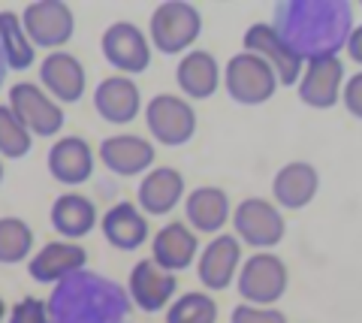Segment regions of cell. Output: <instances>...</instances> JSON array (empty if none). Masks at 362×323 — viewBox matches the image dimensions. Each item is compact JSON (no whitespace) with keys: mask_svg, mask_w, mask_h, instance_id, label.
<instances>
[{"mask_svg":"<svg viewBox=\"0 0 362 323\" xmlns=\"http://www.w3.org/2000/svg\"><path fill=\"white\" fill-rule=\"evenodd\" d=\"M344 66L338 58H317L308 61L299 76V97L305 106L314 109H329L338 103V91H341Z\"/></svg>","mask_w":362,"mask_h":323,"instance_id":"5bb4252c","label":"cell"},{"mask_svg":"<svg viewBox=\"0 0 362 323\" xmlns=\"http://www.w3.org/2000/svg\"><path fill=\"white\" fill-rule=\"evenodd\" d=\"M278 37L308 64L317 58H338L354 30V13L344 0H287L278 6Z\"/></svg>","mask_w":362,"mask_h":323,"instance_id":"6da1fadb","label":"cell"},{"mask_svg":"<svg viewBox=\"0 0 362 323\" xmlns=\"http://www.w3.org/2000/svg\"><path fill=\"white\" fill-rule=\"evenodd\" d=\"M175 79H178V88L187 97L209 100L214 91H218V82H221L218 61H214L211 52L194 49V52H187L185 58H181L178 70H175Z\"/></svg>","mask_w":362,"mask_h":323,"instance_id":"cb8c5ba5","label":"cell"},{"mask_svg":"<svg viewBox=\"0 0 362 323\" xmlns=\"http://www.w3.org/2000/svg\"><path fill=\"white\" fill-rule=\"evenodd\" d=\"M94 109L97 115L109 121V124H130L142 109L139 88L127 76H109L97 85L94 91Z\"/></svg>","mask_w":362,"mask_h":323,"instance_id":"9a60e30c","label":"cell"},{"mask_svg":"<svg viewBox=\"0 0 362 323\" xmlns=\"http://www.w3.org/2000/svg\"><path fill=\"white\" fill-rule=\"evenodd\" d=\"M40 82L61 103H78L85 94V66L70 52H52L40 64Z\"/></svg>","mask_w":362,"mask_h":323,"instance_id":"2e32d148","label":"cell"},{"mask_svg":"<svg viewBox=\"0 0 362 323\" xmlns=\"http://www.w3.org/2000/svg\"><path fill=\"white\" fill-rule=\"evenodd\" d=\"M341 100H344V106H347L350 115L362 118V73H356L354 79L344 85V97Z\"/></svg>","mask_w":362,"mask_h":323,"instance_id":"d6a6232c","label":"cell"},{"mask_svg":"<svg viewBox=\"0 0 362 323\" xmlns=\"http://www.w3.org/2000/svg\"><path fill=\"white\" fill-rule=\"evenodd\" d=\"M185 218L199 233H218L230 221V199L221 187H197L185 199Z\"/></svg>","mask_w":362,"mask_h":323,"instance_id":"d4e9b609","label":"cell"},{"mask_svg":"<svg viewBox=\"0 0 362 323\" xmlns=\"http://www.w3.org/2000/svg\"><path fill=\"white\" fill-rule=\"evenodd\" d=\"M6 317V305H4V299H0V320Z\"/></svg>","mask_w":362,"mask_h":323,"instance_id":"d590c367","label":"cell"},{"mask_svg":"<svg viewBox=\"0 0 362 323\" xmlns=\"http://www.w3.org/2000/svg\"><path fill=\"white\" fill-rule=\"evenodd\" d=\"M9 109L33 136H54L64 127V109L33 82H18L9 88Z\"/></svg>","mask_w":362,"mask_h":323,"instance_id":"52a82bcc","label":"cell"},{"mask_svg":"<svg viewBox=\"0 0 362 323\" xmlns=\"http://www.w3.org/2000/svg\"><path fill=\"white\" fill-rule=\"evenodd\" d=\"M239 257H242V245L235 236L221 233L214 242H209L197 266L202 287H209V290H226L235 275V266H239Z\"/></svg>","mask_w":362,"mask_h":323,"instance_id":"e0dca14e","label":"cell"},{"mask_svg":"<svg viewBox=\"0 0 362 323\" xmlns=\"http://www.w3.org/2000/svg\"><path fill=\"white\" fill-rule=\"evenodd\" d=\"M218 305L209 293H185L166 311V323H214Z\"/></svg>","mask_w":362,"mask_h":323,"instance_id":"f1b7e54d","label":"cell"},{"mask_svg":"<svg viewBox=\"0 0 362 323\" xmlns=\"http://www.w3.org/2000/svg\"><path fill=\"white\" fill-rule=\"evenodd\" d=\"M100 160L115 175H139L154 163V146L142 136H133V133H121V136L103 139Z\"/></svg>","mask_w":362,"mask_h":323,"instance_id":"ac0fdd59","label":"cell"},{"mask_svg":"<svg viewBox=\"0 0 362 323\" xmlns=\"http://www.w3.org/2000/svg\"><path fill=\"white\" fill-rule=\"evenodd\" d=\"M45 305L52 323H130L133 311L121 284L88 269L64 278Z\"/></svg>","mask_w":362,"mask_h":323,"instance_id":"7a4b0ae2","label":"cell"},{"mask_svg":"<svg viewBox=\"0 0 362 323\" xmlns=\"http://www.w3.org/2000/svg\"><path fill=\"white\" fill-rule=\"evenodd\" d=\"M230 323H287V317L275 308H263V305H235Z\"/></svg>","mask_w":362,"mask_h":323,"instance_id":"1f68e13d","label":"cell"},{"mask_svg":"<svg viewBox=\"0 0 362 323\" xmlns=\"http://www.w3.org/2000/svg\"><path fill=\"white\" fill-rule=\"evenodd\" d=\"M4 76H6V61H4V54H0V85H4Z\"/></svg>","mask_w":362,"mask_h":323,"instance_id":"e575fe53","label":"cell"},{"mask_svg":"<svg viewBox=\"0 0 362 323\" xmlns=\"http://www.w3.org/2000/svg\"><path fill=\"white\" fill-rule=\"evenodd\" d=\"M233 224L235 233L245 245L251 248H275V245L284 239V218L281 211L269 203V199H242L239 209L233 211Z\"/></svg>","mask_w":362,"mask_h":323,"instance_id":"9c48e42d","label":"cell"},{"mask_svg":"<svg viewBox=\"0 0 362 323\" xmlns=\"http://www.w3.org/2000/svg\"><path fill=\"white\" fill-rule=\"evenodd\" d=\"M223 85H226V91H230V97L235 100V103L259 106V103H266V100H272V94H275L278 76L272 73V66L263 58H257V54H251V52H239V54L230 58V64H226Z\"/></svg>","mask_w":362,"mask_h":323,"instance_id":"277c9868","label":"cell"},{"mask_svg":"<svg viewBox=\"0 0 362 323\" xmlns=\"http://www.w3.org/2000/svg\"><path fill=\"white\" fill-rule=\"evenodd\" d=\"M245 52L263 58L272 66V73L278 76V85L299 82V76L305 70V61L278 37V30L272 25H251L247 28L245 30Z\"/></svg>","mask_w":362,"mask_h":323,"instance_id":"30bf717a","label":"cell"},{"mask_svg":"<svg viewBox=\"0 0 362 323\" xmlns=\"http://www.w3.org/2000/svg\"><path fill=\"white\" fill-rule=\"evenodd\" d=\"M97 224V209L82 194H64L52 206V227L64 239H82Z\"/></svg>","mask_w":362,"mask_h":323,"instance_id":"484cf974","label":"cell"},{"mask_svg":"<svg viewBox=\"0 0 362 323\" xmlns=\"http://www.w3.org/2000/svg\"><path fill=\"white\" fill-rule=\"evenodd\" d=\"M197 251H199L197 236L190 233L187 224H181V221H173V224H166V227L154 236V242H151V260L160 266V269H166V272H181V269H187V266L194 263Z\"/></svg>","mask_w":362,"mask_h":323,"instance_id":"d6986e66","label":"cell"},{"mask_svg":"<svg viewBox=\"0 0 362 323\" xmlns=\"http://www.w3.org/2000/svg\"><path fill=\"white\" fill-rule=\"evenodd\" d=\"M9 323H52L49 305L37 296H25L21 303L13 305V311H9Z\"/></svg>","mask_w":362,"mask_h":323,"instance_id":"4dcf8cb0","label":"cell"},{"mask_svg":"<svg viewBox=\"0 0 362 323\" xmlns=\"http://www.w3.org/2000/svg\"><path fill=\"white\" fill-rule=\"evenodd\" d=\"M185 196V178L173 166H160V170H151L142 178L136 199H139V209L145 215H169Z\"/></svg>","mask_w":362,"mask_h":323,"instance_id":"ffe728a7","label":"cell"},{"mask_svg":"<svg viewBox=\"0 0 362 323\" xmlns=\"http://www.w3.org/2000/svg\"><path fill=\"white\" fill-rule=\"evenodd\" d=\"M21 28L33 49H61L76 33V18L64 0H33L30 6H25Z\"/></svg>","mask_w":362,"mask_h":323,"instance_id":"8992f818","label":"cell"},{"mask_svg":"<svg viewBox=\"0 0 362 323\" xmlns=\"http://www.w3.org/2000/svg\"><path fill=\"white\" fill-rule=\"evenodd\" d=\"M106 61L121 73H145L151 64V46L145 33L130 21H115L103 33Z\"/></svg>","mask_w":362,"mask_h":323,"instance_id":"8fae6325","label":"cell"},{"mask_svg":"<svg viewBox=\"0 0 362 323\" xmlns=\"http://www.w3.org/2000/svg\"><path fill=\"white\" fill-rule=\"evenodd\" d=\"M0 182H4V163H0Z\"/></svg>","mask_w":362,"mask_h":323,"instance_id":"8d00e7d4","label":"cell"},{"mask_svg":"<svg viewBox=\"0 0 362 323\" xmlns=\"http://www.w3.org/2000/svg\"><path fill=\"white\" fill-rule=\"evenodd\" d=\"M347 54L356 64H362V25L350 30V37H347Z\"/></svg>","mask_w":362,"mask_h":323,"instance_id":"836d02e7","label":"cell"},{"mask_svg":"<svg viewBox=\"0 0 362 323\" xmlns=\"http://www.w3.org/2000/svg\"><path fill=\"white\" fill-rule=\"evenodd\" d=\"M145 121H148L151 136L160 146L178 148L187 146L197 133V112L187 100L173 97V94H157L145 106Z\"/></svg>","mask_w":362,"mask_h":323,"instance_id":"5b68a950","label":"cell"},{"mask_svg":"<svg viewBox=\"0 0 362 323\" xmlns=\"http://www.w3.org/2000/svg\"><path fill=\"white\" fill-rule=\"evenodd\" d=\"M103 236L112 248L136 251L148 239V221L133 203H118L103 215Z\"/></svg>","mask_w":362,"mask_h":323,"instance_id":"7402d4cb","label":"cell"},{"mask_svg":"<svg viewBox=\"0 0 362 323\" xmlns=\"http://www.w3.org/2000/svg\"><path fill=\"white\" fill-rule=\"evenodd\" d=\"M30 146L33 142H30L28 127L16 118V112L9 106H0V154L16 160V158H25Z\"/></svg>","mask_w":362,"mask_h":323,"instance_id":"f546056e","label":"cell"},{"mask_svg":"<svg viewBox=\"0 0 362 323\" xmlns=\"http://www.w3.org/2000/svg\"><path fill=\"white\" fill-rule=\"evenodd\" d=\"M0 54L6 61V70H28L37 58V49L21 28V16L13 9L0 13Z\"/></svg>","mask_w":362,"mask_h":323,"instance_id":"4316f807","label":"cell"},{"mask_svg":"<svg viewBox=\"0 0 362 323\" xmlns=\"http://www.w3.org/2000/svg\"><path fill=\"white\" fill-rule=\"evenodd\" d=\"M151 42L163 54H181L199 40L202 33V16L194 4L185 0H166L154 9L151 16Z\"/></svg>","mask_w":362,"mask_h":323,"instance_id":"3957f363","label":"cell"},{"mask_svg":"<svg viewBox=\"0 0 362 323\" xmlns=\"http://www.w3.org/2000/svg\"><path fill=\"white\" fill-rule=\"evenodd\" d=\"M33 248V233L21 218H0V263H21Z\"/></svg>","mask_w":362,"mask_h":323,"instance_id":"83f0119b","label":"cell"},{"mask_svg":"<svg viewBox=\"0 0 362 323\" xmlns=\"http://www.w3.org/2000/svg\"><path fill=\"white\" fill-rule=\"evenodd\" d=\"M317 187H320V175L311 163H287L281 166L275 182H272V194L284 209H302L308 206L311 199L317 196Z\"/></svg>","mask_w":362,"mask_h":323,"instance_id":"603a6c76","label":"cell"},{"mask_svg":"<svg viewBox=\"0 0 362 323\" xmlns=\"http://www.w3.org/2000/svg\"><path fill=\"white\" fill-rule=\"evenodd\" d=\"M49 172L61 184H82L94 172V154L82 136H64L49 151Z\"/></svg>","mask_w":362,"mask_h":323,"instance_id":"44dd1931","label":"cell"},{"mask_svg":"<svg viewBox=\"0 0 362 323\" xmlns=\"http://www.w3.org/2000/svg\"><path fill=\"white\" fill-rule=\"evenodd\" d=\"M178 290V281L173 272L160 269L154 260H142L133 266L130 281H127V296L136 308L142 311H160L169 305V299Z\"/></svg>","mask_w":362,"mask_h":323,"instance_id":"7c38bea8","label":"cell"},{"mask_svg":"<svg viewBox=\"0 0 362 323\" xmlns=\"http://www.w3.org/2000/svg\"><path fill=\"white\" fill-rule=\"evenodd\" d=\"M287 290V266L275 254H254L251 260L242 266L239 275V293L251 305L269 308L278 303Z\"/></svg>","mask_w":362,"mask_h":323,"instance_id":"ba28073f","label":"cell"},{"mask_svg":"<svg viewBox=\"0 0 362 323\" xmlns=\"http://www.w3.org/2000/svg\"><path fill=\"white\" fill-rule=\"evenodd\" d=\"M88 263V254L76 242H49L40 248L28 263V272L40 284H61L64 278L82 272Z\"/></svg>","mask_w":362,"mask_h":323,"instance_id":"4fadbf2b","label":"cell"}]
</instances>
